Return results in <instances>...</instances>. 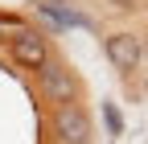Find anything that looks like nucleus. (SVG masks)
Masks as SVG:
<instances>
[{
  "mask_svg": "<svg viewBox=\"0 0 148 144\" xmlns=\"http://www.w3.org/2000/svg\"><path fill=\"white\" fill-rule=\"evenodd\" d=\"M144 49H148V33H144Z\"/></svg>",
  "mask_w": 148,
  "mask_h": 144,
  "instance_id": "1a4fd4ad",
  "label": "nucleus"
},
{
  "mask_svg": "<svg viewBox=\"0 0 148 144\" xmlns=\"http://www.w3.org/2000/svg\"><path fill=\"white\" fill-rule=\"evenodd\" d=\"M8 58L21 66V70H33V74H41V70L49 66V37L41 29H16L8 37Z\"/></svg>",
  "mask_w": 148,
  "mask_h": 144,
  "instance_id": "f03ea898",
  "label": "nucleus"
},
{
  "mask_svg": "<svg viewBox=\"0 0 148 144\" xmlns=\"http://www.w3.org/2000/svg\"><path fill=\"white\" fill-rule=\"evenodd\" d=\"M144 99H148V74H144Z\"/></svg>",
  "mask_w": 148,
  "mask_h": 144,
  "instance_id": "6e6552de",
  "label": "nucleus"
},
{
  "mask_svg": "<svg viewBox=\"0 0 148 144\" xmlns=\"http://www.w3.org/2000/svg\"><path fill=\"white\" fill-rule=\"evenodd\" d=\"M37 86H41V99L53 103V107H70V103H78V95H82L78 74H74L66 62H58V58H49V66L37 74Z\"/></svg>",
  "mask_w": 148,
  "mask_h": 144,
  "instance_id": "f257e3e1",
  "label": "nucleus"
},
{
  "mask_svg": "<svg viewBox=\"0 0 148 144\" xmlns=\"http://www.w3.org/2000/svg\"><path fill=\"white\" fill-rule=\"evenodd\" d=\"M33 8L41 12V16H45V21H49L53 29H66V25H74V29H95V21H90V16H82V12L66 8L62 0H37Z\"/></svg>",
  "mask_w": 148,
  "mask_h": 144,
  "instance_id": "39448f33",
  "label": "nucleus"
},
{
  "mask_svg": "<svg viewBox=\"0 0 148 144\" xmlns=\"http://www.w3.org/2000/svg\"><path fill=\"white\" fill-rule=\"evenodd\" d=\"M103 53H107V62L119 70V74H136L140 62H144V37H136V33H111V37H103Z\"/></svg>",
  "mask_w": 148,
  "mask_h": 144,
  "instance_id": "20e7f679",
  "label": "nucleus"
},
{
  "mask_svg": "<svg viewBox=\"0 0 148 144\" xmlns=\"http://www.w3.org/2000/svg\"><path fill=\"white\" fill-rule=\"evenodd\" d=\"M103 4H111L115 12H136V8L144 4V0H103Z\"/></svg>",
  "mask_w": 148,
  "mask_h": 144,
  "instance_id": "0eeeda50",
  "label": "nucleus"
},
{
  "mask_svg": "<svg viewBox=\"0 0 148 144\" xmlns=\"http://www.w3.org/2000/svg\"><path fill=\"white\" fill-rule=\"evenodd\" d=\"M53 140L58 144H90L95 140V119L82 103H70V107H53Z\"/></svg>",
  "mask_w": 148,
  "mask_h": 144,
  "instance_id": "7ed1b4c3",
  "label": "nucleus"
},
{
  "mask_svg": "<svg viewBox=\"0 0 148 144\" xmlns=\"http://www.w3.org/2000/svg\"><path fill=\"white\" fill-rule=\"evenodd\" d=\"M103 123H107V132L115 136V140L123 136V115H119V107H115V103H103Z\"/></svg>",
  "mask_w": 148,
  "mask_h": 144,
  "instance_id": "423d86ee",
  "label": "nucleus"
}]
</instances>
